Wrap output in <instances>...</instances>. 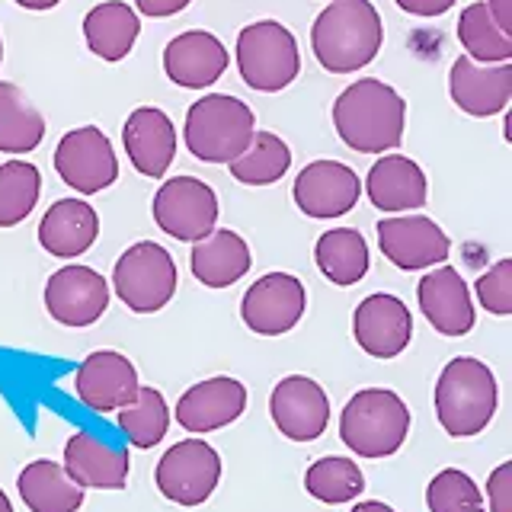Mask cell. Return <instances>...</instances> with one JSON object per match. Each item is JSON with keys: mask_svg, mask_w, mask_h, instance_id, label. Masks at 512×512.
<instances>
[{"mask_svg": "<svg viewBox=\"0 0 512 512\" xmlns=\"http://www.w3.org/2000/svg\"><path fill=\"white\" fill-rule=\"evenodd\" d=\"M407 125V103L391 84L362 77L333 103V128L346 148L359 154H384L400 148Z\"/></svg>", "mask_w": 512, "mask_h": 512, "instance_id": "obj_1", "label": "cell"}, {"mask_svg": "<svg viewBox=\"0 0 512 512\" xmlns=\"http://www.w3.org/2000/svg\"><path fill=\"white\" fill-rule=\"evenodd\" d=\"M384 45V23L372 0H333L311 26L314 58L330 74L368 68Z\"/></svg>", "mask_w": 512, "mask_h": 512, "instance_id": "obj_2", "label": "cell"}, {"mask_svg": "<svg viewBox=\"0 0 512 512\" xmlns=\"http://www.w3.org/2000/svg\"><path fill=\"white\" fill-rule=\"evenodd\" d=\"M436 420L452 439H471L484 432L500 404V388L487 362L474 356L452 359L436 381Z\"/></svg>", "mask_w": 512, "mask_h": 512, "instance_id": "obj_3", "label": "cell"}, {"mask_svg": "<svg viewBox=\"0 0 512 512\" xmlns=\"http://www.w3.org/2000/svg\"><path fill=\"white\" fill-rule=\"evenodd\" d=\"M410 407L388 388H365L349 397L340 416V439L359 458L378 461L400 452L410 436Z\"/></svg>", "mask_w": 512, "mask_h": 512, "instance_id": "obj_4", "label": "cell"}, {"mask_svg": "<svg viewBox=\"0 0 512 512\" xmlns=\"http://www.w3.org/2000/svg\"><path fill=\"white\" fill-rule=\"evenodd\" d=\"M256 132L253 109L231 93H205L186 112V148L205 164H231Z\"/></svg>", "mask_w": 512, "mask_h": 512, "instance_id": "obj_5", "label": "cell"}, {"mask_svg": "<svg viewBox=\"0 0 512 512\" xmlns=\"http://www.w3.org/2000/svg\"><path fill=\"white\" fill-rule=\"evenodd\" d=\"M237 71L256 93H279L301 74L295 32L279 20H256L237 36Z\"/></svg>", "mask_w": 512, "mask_h": 512, "instance_id": "obj_6", "label": "cell"}, {"mask_svg": "<svg viewBox=\"0 0 512 512\" xmlns=\"http://www.w3.org/2000/svg\"><path fill=\"white\" fill-rule=\"evenodd\" d=\"M180 272L167 247L154 240H138L128 247L112 269V288L119 301L135 314H157L164 311L176 295Z\"/></svg>", "mask_w": 512, "mask_h": 512, "instance_id": "obj_7", "label": "cell"}, {"mask_svg": "<svg viewBox=\"0 0 512 512\" xmlns=\"http://www.w3.org/2000/svg\"><path fill=\"white\" fill-rule=\"evenodd\" d=\"M218 196L215 189L196 176H173L164 180L154 192L151 215L157 228L173 240L196 244L205 234L215 231L218 224Z\"/></svg>", "mask_w": 512, "mask_h": 512, "instance_id": "obj_8", "label": "cell"}, {"mask_svg": "<svg viewBox=\"0 0 512 512\" xmlns=\"http://www.w3.org/2000/svg\"><path fill=\"white\" fill-rule=\"evenodd\" d=\"M221 480V455L202 439L170 445L157 461L154 484L176 506H202Z\"/></svg>", "mask_w": 512, "mask_h": 512, "instance_id": "obj_9", "label": "cell"}, {"mask_svg": "<svg viewBox=\"0 0 512 512\" xmlns=\"http://www.w3.org/2000/svg\"><path fill=\"white\" fill-rule=\"evenodd\" d=\"M55 170L80 196H96L119 180V157L103 128H71L55 148Z\"/></svg>", "mask_w": 512, "mask_h": 512, "instance_id": "obj_10", "label": "cell"}, {"mask_svg": "<svg viewBox=\"0 0 512 512\" xmlns=\"http://www.w3.org/2000/svg\"><path fill=\"white\" fill-rule=\"evenodd\" d=\"M304 311H308V292L304 282L292 272H266L256 279L240 301V317L244 324L260 336H282L292 333Z\"/></svg>", "mask_w": 512, "mask_h": 512, "instance_id": "obj_11", "label": "cell"}, {"mask_svg": "<svg viewBox=\"0 0 512 512\" xmlns=\"http://www.w3.org/2000/svg\"><path fill=\"white\" fill-rule=\"evenodd\" d=\"M109 308V282L90 266H61L45 282V311L61 327H93Z\"/></svg>", "mask_w": 512, "mask_h": 512, "instance_id": "obj_12", "label": "cell"}, {"mask_svg": "<svg viewBox=\"0 0 512 512\" xmlns=\"http://www.w3.org/2000/svg\"><path fill=\"white\" fill-rule=\"evenodd\" d=\"M378 247L397 269H432L452 253V240L426 215H388L378 221Z\"/></svg>", "mask_w": 512, "mask_h": 512, "instance_id": "obj_13", "label": "cell"}, {"mask_svg": "<svg viewBox=\"0 0 512 512\" xmlns=\"http://www.w3.org/2000/svg\"><path fill=\"white\" fill-rule=\"evenodd\" d=\"M272 423L292 442H314L330 426V397L308 375H288L269 394Z\"/></svg>", "mask_w": 512, "mask_h": 512, "instance_id": "obj_14", "label": "cell"}, {"mask_svg": "<svg viewBox=\"0 0 512 512\" xmlns=\"http://www.w3.org/2000/svg\"><path fill=\"white\" fill-rule=\"evenodd\" d=\"M292 196L308 218L327 221V218H340L359 205L362 180L356 170L340 164V160H311L298 173Z\"/></svg>", "mask_w": 512, "mask_h": 512, "instance_id": "obj_15", "label": "cell"}, {"mask_svg": "<svg viewBox=\"0 0 512 512\" xmlns=\"http://www.w3.org/2000/svg\"><path fill=\"white\" fill-rule=\"evenodd\" d=\"M138 368L116 349H96L80 362L74 391L77 400L93 413H112L132 404L138 394Z\"/></svg>", "mask_w": 512, "mask_h": 512, "instance_id": "obj_16", "label": "cell"}, {"mask_svg": "<svg viewBox=\"0 0 512 512\" xmlns=\"http://www.w3.org/2000/svg\"><path fill=\"white\" fill-rule=\"evenodd\" d=\"M352 336L372 359H397L413 340V314L397 295L375 292L352 314Z\"/></svg>", "mask_w": 512, "mask_h": 512, "instance_id": "obj_17", "label": "cell"}, {"mask_svg": "<svg viewBox=\"0 0 512 512\" xmlns=\"http://www.w3.org/2000/svg\"><path fill=\"white\" fill-rule=\"evenodd\" d=\"M448 93H452V103L474 119L500 116L512 100V61L480 64L461 55L448 71Z\"/></svg>", "mask_w": 512, "mask_h": 512, "instance_id": "obj_18", "label": "cell"}, {"mask_svg": "<svg viewBox=\"0 0 512 512\" xmlns=\"http://www.w3.org/2000/svg\"><path fill=\"white\" fill-rule=\"evenodd\" d=\"M416 301H420V311L436 327V333L468 336L474 330V298L455 266H432L416 285Z\"/></svg>", "mask_w": 512, "mask_h": 512, "instance_id": "obj_19", "label": "cell"}, {"mask_svg": "<svg viewBox=\"0 0 512 512\" xmlns=\"http://www.w3.org/2000/svg\"><path fill=\"white\" fill-rule=\"evenodd\" d=\"M247 410V388L231 375H218V378H205L176 400V423L186 432H215L237 423Z\"/></svg>", "mask_w": 512, "mask_h": 512, "instance_id": "obj_20", "label": "cell"}, {"mask_svg": "<svg viewBox=\"0 0 512 512\" xmlns=\"http://www.w3.org/2000/svg\"><path fill=\"white\" fill-rule=\"evenodd\" d=\"M125 154L132 167L148 180H164L176 157V128L173 119L157 106H138L128 112L122 125Z\"/></svg>", "mask_w": 512, "mask_h": 512, "instance_id": "obj_21", "label": "cell"}, {"mask_svg": "<svg viewBox=\"0 0 512 512\" xmlns=\"http://www.w3.org/2000/svg\"><path fill=\"white\" fill-rule=\"evenodd\" d=\"M228 48L205 29H189L180 32L176 39L167 42L164 48V71L176 87L186 90H205L212 87L221 74L228 71Z\"/></svg>", "mask_w": 512, "mask_h": 512, "instance_id": "obj_22", "label": "cell"}, {"mask_svg": "<svg viewBox=\"0 0 512 512\" xmlns=\"http://www.w3.org/2000/svg\"><path fill=\"white\" fill-rule=\"evenodd\" d=\"M365 196L384 215H407L426 205L429 180L416 160L404 154H384L365 176Z\"/></svg>", "mask_w": 512, "mask_h": 512, "instance_id": "obj_23", "label": "cell"}, {"mask_svg": "<svg viewBox=\"0 0 512 512\" xmlns=\"http://www.w3.org/2000/svg\"><path fill=\"white\" fill-rule=\"evenodd\" d=\"M64 471L84 490H125L132 458L122 445H112L90 432H77L64 445Z\"/></svg>", "mask_w": 512, "mask_h": 512, "instance_id": "obj_24", "label": "cell"}, {"mask_svg": "<svg viewBox=\"0 0 512 512\" xmlns=\"http://www.w3.org/2000/svg\"><path fill=\"white\" fill-rule=\"evenodd\" d=\"M100 237V215L84 199H58L39 221V244L48 256L74 260Z\"/></svg>", "mask_w": 512, "mask_h": 512, "instance_id": "obj_25", "label": "cell"}, {"mask_svg": "<svg viewBox=\"0 0 512 512\" xmlns=\"http://www.w3.org/2000/svg\"><path fill=\"white\" fill-rule=\"evenodd\" d=\"M250 244L231 228H215L192 244L189 269L205 288H231L250 272Z\"/></svg>", "mask_w": 512, "mask_h": 512, "instance_id": "obj_26", "label": "cell"}, {"mask_svg": "<svg viewBox=\"0 0 512 512\" xmlns=\"http://www.w3.org/2000/svg\"><path fill=\"white\" fill-rule=\"evenodd\" d=\"M141 32V16L125 0H103L84 16L87 48L103 61H122L135 48Z\"/></svg>", "mask_w": 512, "mask_h": 512, "instance_id": "obj_27", "label": "cell"}, {"mask_svg": "<svg viewBox=\"0 0 512 512\" xmlns=\"http://www.w3.org/2000/svg\"><path fill=\"white\" fill-rule=\"evenodd\" d=\"M23 503L32 512H77L84 506V487L74 484L71 474L58 461H29L16 480Z\"/></svg>", "mask_w": 512, "mask_h": 512, "instance_id": "obj_28", "label": "cell"}, {"mask_svg": "<svg viewBox=\"0 0 512 512\" xmlns=\"http://www.w3.org/2000/svg\"><path fill=\"white\" fill-rule=\"evenodd\" d=\"M314 260H317V269L324 272L333 285L349 288L365 279L372 256H368V240L362 237V231L333 228L317 237Z\"/></svg>", "mask_w": 512, "mask_h": 512, "instance_id": "obj_29", "label": "cell"}, {"mask_svg": "<svg viewBox=\"0 0 512 512\" xmlns=\"http://www.w3.org/2000/svg\"><path fill=\"white\" fill-rule=\"evenodd\" d=\"M45 138V116L16 87L0 80V154H29Z\"/></svg>", "mask_w": 512, "mask_h": 512, "instance_id": "obj_30", "label": "cell"}, {"mask_svg": "<svg viewBox=\"0 0 512 512\" xmlns=\"http://www.w3.org/2000/svg\"><path fill=\"white\" fill-rule=\"evenodd\" d=\"M231 176L244 186H272L292 167V148L272 132L256 128L250 144L231 160Z\"/></svg>", "mask_w": 512, "mask_h": 512, "instance_id": "obj_31", "label": "cell"}, {"mask_svg": "<svg viewBox=\"0 0 512 512\" xmlns=\"http://www.w3.org/2000/svg\"><path fill=\"white\" fill-rule=\"evenodd\" d=\"M458 42L468 58L480 64H509L512 61V36L493 23L484 0L468 4L458 16Z\"/></svg>", "mask_w": 512, "mask_h": 512, "instance_id": "obj_32", "label": "cell"}, {"mask_svg": "<svg viewBox=\"0 0 512 512\" xmlns=\"http://www.w3.org/2000/svg\"><path fill=\"white\" fill-rule=\"evenodd\" d=\"M304 490L327 506H343L362 496L365 474L359 471V464L352 458H340V455L317 458L311 468L304 471Z\"/></svg>", "mask_w": 512, "mask_h": 512, "instance_id": "obj_33", "label": "cell"}, {"mask_svg": "<svg viewBox=\"0 0 512 512\" xmlns=\"http://www.w3.org/2000/svg\"><path fill=\"white\" fill-rule=\"evenodd\" d=\"M42 192V173L29 160H7L0 164V228L23 224Z\"/></svg>", "mask_w": 512, "mask_h": 512, "instance_id": "obj_34", "label": "cell"}, {"mask_svg": "<svg viewBox=\"0 0 512 512\" xmlns=\"http://www.w3.org/2000/svg\"><path fill=\"white\" fill-rule=\"evenodd\" d=\"M119 413V429L135 448H154L164 442L170 429V407L157 388H138L132 404H125Z\"/></svg>", "mask_w": 512, "mask_h": 512, "instance_id": "obj_35", "label": "cell"}, {"mask_svg": "<svg viewBox=\"0 0 512 512\" xmlns=\"http://www.w3.org/2000/svg\"><path fill=\"white\" fill-rule=\"evenodd\" d=\"M429 512H484V493L471 474L458 468H445L426 487Z\"/></svg>", "mask_w": 512, "mask_h": 512, "instance_id": "obj_36", "label": "cell"}, {"mask_svg": "<svg viewBox=\"0 0 512 512\" xmlns=\"http://www.w3.org/2000/svg\"><path fill=\"white\" fill-rule=\"evenodd\" d=\"M474 292L480 308H487L496 317L512 314V260L493 263L484 276L474 282Z\"/></svg>", "mask_w": 512, "mask_h": 512, "instance_id": "obj_37", "label": "cell"}, {"mask_svg": "<svg viewBox=\"0 0 512 512\" xmlns=\"http://www.w3.org/2000/svg\"><path fill=\"white\" fill-rule=\"evenodd\" d=\"M487 509L512 512V461H503L487 477Z\"/></svg>", "mask_w": 512, "mask_h": 512, "instance_id": "obj_38", "label": "cell"}, {"mask_svg": "<svg viewBox=\"0 0 512 512\" xmlns=\"http://www.w3.org/2000/svg\"><path fill=\"white\" fill-rule=\"evenodd\" d=\"M192 0H135V13L154 16V20H167V16L183 13Z\"/></svg>", "mask_w": 512, "mask_h": 512, "instance_id": "obj_39", "label": "cell"}, {"mask_svg": "<svg viewBox=\"0 0 512 512\" xmlns=\"http://www.w3.org/2000/svg\"><path fill=\"white\" fill-rule=\"evenodd\" d=\"M455 4H458V0H397L400 10L410 13V16H423V20H429V16H442Z\"/></svg>", "mask_w": 512, "mask_h": 512, "instance_id": "obj_40", "label": "cell"}, {"mask_svg": "<svg viewBox=\"0 0 512 512\" xmlns=\"http://www.w3.org/2000/svg\"><path fill=\"white\" fill-rule=\"evenodd\" d=\"M484 4L493 16V23L512 36V0H484Z\"/></svg>", "mask_w": 512, "mask_h": 512, "instance_id": "obj_41", "label": "cell"}, {"mask_svg": "<svg viewBox=\"0 0 512 512\" xmlns=\"http://www.w3.org/2000/svg\"><path fill=\"white\" fill-rule=\"evenodd\" d=\"M349 512H394L388 503H381V500H362V503H356Z\"/></svg>", "mask_w": 512, "mask_h": 512, "instance_id": "obj_42", "label": "cell"}, {"mask_svg": "<svg viewBox=\"0 0 512 512\" xmlns=\"http://www.w3.org/2000/svg\"><path fill=\"white\" fill-rule=\"evenodd\" d=\"M16 4L26 7V10H52L61 4V0H16Z\"/></svg>", "mask_w": 512, "mask_h": 512, "instance_id": "obj_43", "label": "cell"}, {"mask_svg": "<svg viewBox=\"0 0 512 512\" xmlns=\"http://www.w3.org/2000/svg\"><path fill=\"white\" fill-rule=\"evenodd\" d=\"M0 512H13V503H10V496L0 490Z\"/></svg>", "mask_w": 512, "mask_h": 512, "instance_id": "obj_44", "label": "cell"}, {"mask_svg": "<svg viewBox=\"0 0 512 512\" xmlns=\"http://www.w3.org/2000/svg\"><path fill=\"white\" fill-rule=\"evenodd\" d=\"M0 61H4V39H0Z\"/></svg>", "mask_w": 512, "mask_h": 512, "instance_id": "obj_45", "label": "cell"}]
</instances>
